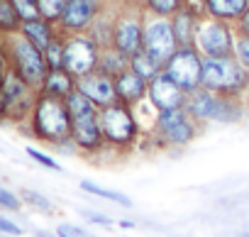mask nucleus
<instances>
[{"label": "nucleus", "mask_w": 249, "mask_h": 237, "mask_svg": "<svg viewBox=\"0 0 249 237\" xmlns=\"http://www.w3.org/2000/svg\"><path fill=\"white\" fill-rule=\"evenodd\" d=\"M147 91H149V81L130 66L115 76V93H117V100L124 105L135 108L137 103H142L147 98Z\"/></svg>", "instance_id": "obj_17"}, {"label": "nucleus", "mask_w": 249, "mask_h": 237, "mask_svg": "<svg viewBox=\"0 0 249 237\" xmlns=\"http://www.w3.org/2000/svg\"><path fill=\"white\" fill-rule=\"evenodd\" d=\"M147 98L149 103L164 112V110H176V108H183L186 100H188V93L161 69L152 81H149V91H147Z\"/></svg>", "instance_id": "obj_15"}, {"label": "nucleus", "mask_w": 249, "mask_h": 237, "mask_svg": "<svg viewBox=\"0 0 249 237\" xmlns=\"http://www.w3.org/2000/svg\"><path fill=\"white\" fill-rule=\"evenodd\" d=\"M56 237H95V235L86 232L83 227H76V225L64 222V225H59V227H56Z\"/></svg>", "instance_id": "obj_33"}, {"label": "nucleus", "mask_w": 249, "mask_h": 237, "mask_svg": "<svg viewBox=\"0 0 249 237\" xmlns=\"http://www.w3.org/2000/svg\"><path fill=\"white\" fill-rule=\"evenodd\" d=\"M81 188L88 191V193H93V196H100V198H105V201H112V203H117V205H122V208H130V205H132V201L124 196V193L103 188V186H98V183H93V181H81Z\"/></svg>", "instance_id": "obj_25"}, {"label": "nucleus", "mask_w": 249, "mask_h": 237, "mask_svg": "<svg viewBox=\"0 0 249 237\" xmlns=\"http://www.w3.org/2000/svg\"><path fill=\"white\" fill-rule=\"evenodd\" d=\"M203 13L198 10H191V8H181L178 13H174L169 20H171V27H174V37L178 42V47H193L196 42V27H198V20H200Z\"/></svg>", "instance_id": "obj_18"}, {"label": "nucleus", "mask_w": 249, "mask_h": 237, "mask_svg": "<svg viewBox=\"0 0 249 237\" xmlns=\"http://www.w3.org/2000/svg\"><path fill=\"white\" fill-rule=\"evenodd\" d=\"M234 56L239 59V64L249 71V35H239L234 39Z\"/></svg>", "instance_id": "obj_30"}, {"label": "nucleus", "mask_w": 249, "mask_h": 237, "mask_svg": "<svg viewBox=\"0 0 249 237\" xmlns=\"http://www.w3.org/2000/svg\"><path fill=\"white\" fill-rule=\"evenodd\" d=\"M100 15V0H66V8L56 22L61 35H83Z\"/></svg>", "instance_id": "obj_14"}, {"label": "nucleus", "mask_w": 249, "mask_h": 237, "mask_svg": "<svg viewBox=\"0 0 249 237\" xmlns=\"http://www.w3.org/2000/svg\"><path fill=\"white\" fill-rule=\"evenodd\" d=\"M152 132H154V137H157L161 145L186 147L188 142L196 140V135H198V123L191 117V112H188L186 108L164 110V112L157 115Z\"/></svg>", "instance_id": "obj_8"}, {"label": "nucleus", "mask_w": 249, "mask_h": 237, "mask_svg": "<svg viewBox=\"0 0 249 237\" xmlns=\"http://www.w3.org/2000/svg\"><path fill=\"white\" fill-rule=\"evenodd\" d=\"M27 157H32L37 164H42V166H47V169H52V171H61V164H59L56 159H52L49 154H44V152H39V149H35V147H27Z\"/></svg>", "instance_id": "obj_31"}, {"label": "nucleus", "mask_w": 249, "mask_h": 237, "mask_svg": "<svg viewBox=\"0 0 249 237\" xmlns=\"http://www.w3.org/2000/svg\"><path fill=\"white\" fill-rule=\"evenodd\" d=\"M20 32H22L32 44H37L42 52L56 39V35H61V32L56 30V22H49V20H44V18H37V20L22 22Z\"/></svg>", "instance_id": "obj_20"}, {"label": "nucleus", "mask_w": 249, "mask_h": 237, "mask_svg": "<svg viewBox=\"0 0 249 237\" xmlns=\"http://www.w3.org/2000/svg\"><path fill=\"white\" fill-rule=\"evenodd\" d=\"M178 49V42L174 37V27L169 18L161 15H152L147 13L144 18V39H142V52L147 56H152L161 69L166 66V61L174 56V52Z\"/></svg>", "instance_id": "obj_10"}, {"label": "nucleus", "mask_w": 249, "mask_h": 237, "mask_svg": "<svg viewBox=\"0 0 249 237\" xmlns=\"http://www.w3.org/2000/svg\"><path fill=\"white\" fill-rule=\"evenodd\" d=\"M39 5V15L49 22H59L64 8H66V0H37Z\"/></svg>", "instance_id": "obj_28"}, {"label": "nucleus", "mask_w": 249, "mask_h": 237, "mask_svg": "<svg viewBox=\"0 0 249 237\" xmlns=\"http://www.w3.org/2000/svg\"><path fill=\"white\" fill-rule=\"evenodd\" d=\"M0 49L5 52L8 64H10L13 71H18L32 88L42 91V86L47 81V73H49V64H47L44 52L37 44H32L22 32H13V35H3Z\"/></svg>", "instance_id": "obj_3"}, {"label": "nucleus", "mask_w": 249, "mask_h": 237, "mask_svg": "<svg viewBox=\"0 0 249 237\" xmlns=\"http://www.w3.org/2000/svg\"><path fill=\"white\" fill-rule=\"evenodd\" d=\"M183 108L191 112V117L198 125H205L213 120L215 123H237L244 115L239 95H220V93L208 91L203 86L198 91L188 93V100Z\"/></svg>", "instance_id": "obj_4"}, {"label": "nucleus", "mask_w": 249, "mask_h": 237, "mask_svg": "<svg viewBox=\"0 0 249 237\" xmlns=\"http://www.w3.org/2000/svg\"><path fill=\"white\" fill-rule=\"evenodd\" d=\"M130 69H135L140 76H144L147 81H152L159 71H161V66L152 59V56H147L144 52H137V54H132L130 56Z\"/></svg>", "instance_id": "obj_24"}, {"label": "nucleus", "mask_w": 249, "mask_h": 237, "mask_svg": "<svg viewBox=\"0 0 249 237\" xmlns=\"http://www.w3.org/2000/svg\"><path fill=\"white\" fill-rule=\"evenodd\" d=\"M0 232H5V235H22L20 225H15L13 220H8L3 215H0Z\"/></svg>", "instance_id": "obj_35"}, {"label": "nucleus", "mask_w": 249, "mask_h": 237, "mask_svg": "<svg viewBox=\"0 0 249 237\" xmlns=\"http://www.w3.org/2000/svg\"><path fill=\"white\" fill-rule=\"evenodd\" d=\"M0 208H8V210H20V208H22V201H20L15 193H10L8 188L0 186Z\"/></svg>", "instance_id": "obj_32"}, {"label": "nucleus", "mask_w": 249, "mask_h": 237, "mask_svg": "<svg viewBox=\"0 0 249 237\" xmlns=\"http://www.w3.org/2000/svg\"><path fill=\"white\" fill-rule=\"evenodd\" d=\"M76 88L88 100H93L98 108H105V105H110V103L117 100L115 78L107 76V73H103V71H98V69L90 71V73H86V76H81V78H76Z\"/></svg>", "instance_id": "obj_16"}, {"label": "nucleus", "mask_w": 249, "mask_h": 237, "mask_svg": "<svg viewBox=\"0 0 249 237\" xmlns=\"http://www.w3.org/2000/svg\"><path fill=\"white\" fill-rule=\"evenodd\" d=\"M130 66V56H124L122 52H117L115 47H105L100 49V61H98V71L107 73V76H117L122 73L124 69Z\"/></svg>", "instance_id": "obj_22"}, {"label": "nucleus", "mask_w": 249, "mask_h": 237, "mask_svg": "<svg viewBox=\"0 0 249 237\" xmlns=\"http://www.w3.org/2000/svg\"><path fill=\"white\" fill-rule=\"evenodd\" d=\"M66 105H69V115H71V140L76 145V149L95 154L105 147V135H103V125H100V108L88 100L78 88H73L66 95Z\"/></svg>", "instance_id": "obj_2"}, {"label": "nucleus", "mask_w": 249, "mask_h": 237, "mask_svg": "<svg viewBox=\"0 0 249 237\" xmlns=\"http://www.w3.org/2000/svg\"><path fill=\"white\" fill-rule=\"evenodd\" d=\"M22 198L27 201V203H32V205H37V208H42V210H52V203L44 198V196H39V193H35V191H25L22 193Z\"/></svg>", "instance_id": "obj_34"}, {"label": "nucleus", "mask_w": 249, "mask_h": 237, "mask_svg": "<svg viewBox=\"0 0 249 237\" xmlns=\"http://www.w3.org/2000/svg\"><path fill=\"white\" fill-rule=\"evenodd\" d=\"M147 13L152 15H161V18H171L174 13H178L183 8V0H144Z\"/></svg>", "instance_id": "obj_26"}, {"label": "nucleus", "mask_w": 249, "mask_h": 237, "mask_svg": "<svg viewBox=\"0 0 249 237\" xmlns=\"http://www.w3.org/2000/svg\"><path fill=\"white\" fill-rule=\"evenodd\" d=\"M203 88L220 95H242L249 88V71L232 56H203Z\"/></svg>", "instance_id": "obj_5"}, {"label": "nucleus", "mask_w": 249, "mask_h": 237, "mask_svg": "<svg viewBox=\"0 0 249 237\" xmlns=\"http://www.w3.org/2000/svg\"><path fill=\"white\" fill-rule=\"evenodd\" d=\"M98 61H100V47L88 32L64 35V69L73 78H81L95 71Z\"/></svg>", "instance_id": "obj_11"}, {"label": "nucleus", "mask_w": 249, "mask_h": 237, "mask_svg": "<svg viewBox=\"0 0 249 237\" xmlns=\"http://www.w3.org/2000/svg\"><path fill=\"white\" fill-rule=\"evenodd\" d=\"M39 91L32 88L18 71L8 69L3 78V100H5V123H25L35 110Z\"/></svg>", "instance_id": "obj_9"}, {"label": "nucleus", "mask_w": 249, "mask_h": 237, "mask_svg": "<svg viewBox=\"0 0 249 237\" xmlns=\"http://www.w3.org/2000/svg\"><path fill=\"white\" fill-rule=\"evenodd\" d=\"M144 18L147 10H120L115 13V25H112V47L122 52L124 56H132L142 52V39H144Z\"/></svg>", "instance_id": "obj_12"}, {"label": "nucleus", "mask_w": 249, "mask_h": 237, "mask_svg": "<svg viewBox=\"0 0 249 237\" xmlns=\"http://www.w3.org/2000/svg\"><path fill=\"white\" fill-rule=\"evenodd\" d=\"M249 8V0H203V13L225 22H237Z\"/></svg>", "instance_id": "obj_19"}, {"label": "nucleus", "mask_w": 249, "mask_h": 237, "mask_svg": "<svg viewBox=\"0 0 249 237\" xmlns=\"http://www.w3.org/2000/svg\"><path fill=\"white\" fill-rule=\"evenodd\" d=\"M0 120H5V100H3V81H0Z\"/></svg>", "instance_id": "obj_37"}, {"label": "nucleus", "mask_w": 249, "mask_h": 237, "mask_svg": "<svg viewBox=\"0 0 249 237\" xmlns=\"http://www.w3.org/2000/svg\"><path fill=\"white\" fill-rule=\"evenodd\" d=\"M164 71L186 91L193 93L203 86V56L196 47H178L166 61Z\"/></svg>", "instance_id": "obj_13"}, {"label": "nucleus", "mask_w": 249, "mask_h": 237, "mask_svg": "<svg viewBox=\"0 0 249 237\" xmlns=\"http://www.w3.org/2000/svg\"><path fill=\"white\" fill-rule=\"evenodd\" d=\"M20 27H22V20L13 5V0H0V37L20 32Z\"/></svg>", "instance_id": "obj_23"}, {"label": "nucleus", "mask_w": 249, "mask_h": 237, "mask_svg": "<svg viewBox=\"0 0 249 237\" xmlns=\"http://www.w3.org/2000/svg\"><path fill=\"white\" fill-rule=\"evenodd\" d=\"M49 69H64V35H56V39L44 49Z\"/></svg>", "instance_id": "obj_27"}, {"label": "nucleus", "mask_w": 249, "mask_h": 237, "mask_svg": "<svg viewBox=\"0 0 249 237\" xmlns=\"http://www.w3.org/2000/svg\"><path fill=\"white\" fill-rule=\"evenodd\" d=\"M13 5H15V10H18V15H20L22 22H30V20L42 18V15H39L37 0H13Z\"/></svg>", "instance_id": "obj_29"}, {"label": "nucleus", "mask_w": 249, "mask_h": 237, "mask_svg": "<svg viewBox=\"0 0 249 237\" xmlns=\"http://www.w3.org/2000/svg\"><path fill=\"white\" fill-rule=\"evenodd\" d=\"M30 130L37 140H42L47 145H54V147L73 145V140H71V115H69L66 98L39 93L35 110L30 115Z\"/></svg>", "instance_id": "obj_1"}, {"label": "nucleus", "mask_w": 249, "mask_h": 237, "mask_svg": "<svg viewBox=\"0 0 249 237\" xmlns=\"http://www.w3.org/2000/svg\"><path fill=\"white\" fill-rule=\"evenodd\" d=\"M73 88H76V78H73L66 69H49L47 81H44V86H42L39 93H49V95H56V98H66Z\"/></svg>", "instance_id": "obj_21"}, {"label": "nucleus", "mask_w": 249, "mask_h": 237, "mask_svg": "<svg viewBox=\"0 0 249 237\" xmlns=\"http://www.w3.org/2000/svg\"><path fill=\"white\" fill-rule=\"evenodd\" d=\"M100 125H103V135H105V147L127 149L137 142L140 123H137L132 105L115 100V103L100 108Z\"/></svg>", "instance_id": "obj_6"}, {"label": "nucleus", "mask_w": 249, "mask_h": 237, "mask_svg": "<svg viewBox=\"0 0 249 237\" xmlns=\"http://www.w3.org/2000/svg\"><path fill=\"white\" fill-rule=\"evenodd\" d=\"M234 32H239V35H249V8H247V13L234 22Z\"/></svg>", "instance_id": "obj_36"}, {"label": "nucleus", "mask_w": 249, "mask_h": 237, "mask_svg": "<svg viewBox=\"0 0 249 237\" xmlns=\"http://www.w3.org/2000/svg\"><path fill=\"white\" fill-rule=\"evenodd\" d=\"M88 220H93V222H103V225H110V220H105V218H100V215H88Z\"/></svg>", "instance_id": "obj_38"}, {"label": "nucleus", "mask_w": 249, "mask_h": 237, "mask_svg": "<svg viewBox=\"0 0 249 237\" xmlns=\"http://www.w3.org/2000/svg\"><path fill=\"white\" fill-rule=\"evenodd\" d=\"M234 39H237L234 25L210 15H200L193 47L200 52V56H232Z\"/></svg>", "instance_id": "obj_7"}]
</instances>
